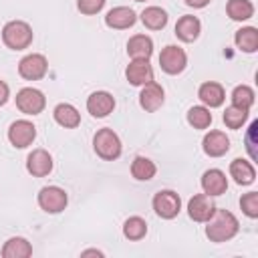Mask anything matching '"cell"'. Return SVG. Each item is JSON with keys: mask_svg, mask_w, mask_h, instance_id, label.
<instances>
[{"mask_svg": "<svg viewBox=\"0 0 258 258\" xmlns=\"http://www.w3.org/2000/svg\"><path fill=\"white\" fill-rule=\"evenodd\" d=\"M204 224H206V236L210 238V242H216V244L232 240L240 230L238 218L232 212L220 210V208H216L214 214Z\"/></svg>", "mask_w": 258, "mask_h": 258, "instance_id": "1", "label": "cell"}, {"mask_svg": "<svg viewBox=\"0 0 258 258\" xmlns=\"http://www.w3.org/2000/svg\"><path fill=\"white\" fill-rule=\"evenodd\" d=\"M34 32L30 28L28 22L24 20H10L4 24L2 28V42L10 48V50H24L32 44Z\"/></svg>", "mask_w": 258, "mask_h": 258, "instance_id": "2", "label": "cell"}, {"mask_svg": "<svg viewBox=\"0 0 258 258\" xmlns=\"http://www.w3.org/2000/svg\"><path fill=\"white\" fill-rule=\"evenodd\" d=\"M93 149H95V153H97L101 159H105V161H115V159L121 155L123 145H121L119 135H117L113 129L103 127V129H99V131L95 133V137H93Z\"/></svg>", "mask_w": 258, "mask_h": 258, "instance_id": "3", "label": "cell"}, {"mask_svg": "<svg viewBox=\"0 0 258 258\" xmlns=\"http://www.w3.org/2000/svg\"><path fill=\"white\" fill-rule=\"evenodd\" d=\"M155 214L163 220H173L181 212V198L173 189H159L151 202Z\"/></svg>", "mask_w": 258, "mask_h": 258, "instance_id": "4", "label": "cell"}, {"mask_svg": "<svg viewBox=\"0 0 258 258\" xmlns=\"http://www.w3.org/2000/svg\"><path fill=\"white\" fill-rule=\"evenodd\" d=\"M16 107L24 115H38L46 107V97L42 91L34 87H24L16 93Z\"/></svg>", "mask_w": 258, "mask_h": 258, "instance_id": "5", "label": "cell"}, {"mask_svg": "<svg viewBox=\"0 0 258 258\" xmlns=\"http://www.w3.org/2000/svg\"><path fill=\"white\" fill-rule=\"evenodd\" d=\"M38 206L40 210H44L46 214H58L67 208L69 204V196L62 187L58 185H44L40 191H38Z\"/></svg>", "mask_w": 258, "mask_h": 258, "instance_id": "6", "label": "cell"}, {"mask_svg": "<svg viewBox=\"0 0 258 258\" xmlns=\"http://www.w3.org/2000/svg\"><path fill=\"white\" fill-rule=\"evenodd\" d=\"M159 67L167 75H179L187 67V54H185V50L179 48V46H175V44H167L159 52Z\"/></svg>", "mask_w": 258, "mask_h": 258, "instance_id": "7", "label": "cell"}, {"mask_svg": "<svg viewBox=\"0 0 258 258\" xmlns=\"http://www.w3.org/2000/svg\"><path fill=\"white\" fill-rule=\"evenodd\" d=\"M46 71H48V60L40 52L26 54L18 62V75L22 79H26V81H38V79H42L46 75Z\"/></svg>", "mask_w": 258, "mask_h": 258, "instance_id": "8", "label": "cell"}, {"mask_svg": "<svg viewBox=\"0 0 258 258\" xmlns=\"http://www.w3.org/2000/svg\"><path fill=\"white\" fill-rule=\"evenodd\" d=\"M34 139H36V127H34L32 121L18 119V121L10 123V127H8V141L16 149H24V147L32 145Z\"/></svg>", "mask_w": 258, "mask_h": 258, "instance_id": "9", "label": "cell"}, {"mask_svg": "<svg viewBox=\"0 0 258 258\" xmlns=\"http://www.w3.org/2000/svg\"><path fill=\"white\" fill-rule=\"evenodd\" d=\"M163 103H165V91H163V87L159 83L151 81V83L141 87V93H139L141 109H145L147 113H155L157 109H161Z\"/></svg>", "mask_w": 258, "mask_h": 258, "instance_id": "10", "label": "cell"}, {"mask_svg": "<svg viewBox=\"0 0 258 258\" xmlns=\"http://www.w3.org/2000/svg\"><path fill=\"white\" fill-rule=\"evenodd\" d=\"M125 77L133 87H143L153 81V69L145 58H131L125 69Z\"/></svg>", "mask_w": 258, "mask_h": 258, "instance_id": "11", "label": "cell"}, {"mask_svg": "<svg viewBox=\"0 0 258 258\" xmlns=\"http://www.w3.org/2000/svg\"><path fill=\"white\" fill-rule=\"evenodd\" d=\"M52 155L46 149H32L26 157V171L34 177H44L52 171Z\"/></svg>", "mask_w": 258, "mask_h": 258, "instance_id": "12", "label": "cell"}, {"mask_svg": "<svg viewBox=\"0 0 258 258\" xmlns=\"http://www.w3.org/2000/svg\"><path fill=\"white\" fill-rule=\"evenodd\" d=\"M113 109H115V97L107 91H95L87 99V111L97 119L107 117L109 113H113Z\"/></svg>", "mask_w": 258, "mask_h": 258, "instance_id": "13", "label": "cell"}, {"mask_svg": "<svg viewBox=\"0 0 258 258\" xmlns=\"http://www.w3.org/2000/svg\"><path fill=\"white\" fill-rule=\"evenodd\" d=\"M214 210H216V206H214V200H212V196H208V194H196L189 202H187V214H189V218L194 220V222H206L212 214H214Z\"/></svg>", "mask_w": 258, "mask_h": 258, "instance_id": "14", "label": "cell"}, {"mask_svg": "<svg viewBox=\"0 0 258 258\" xmlns=\"http://www.w3.org/2000/svg\"><path fill=\"white\" fill-rule=\"evenodd\" d=\"M135 22H137V14L129 6H115L105 14V24L109 28H115V30L131 28Z\"/></svg>", "mask_w": 258, "mask_h": 258, "instance_id": "15", "label": "cell"}, {"mask_svg": "<svg viewBox=\"0 0 258 258\" xmlns=\"http://www.w3.org/2000/svg\"><path fill=\"white\" fill-rule=\"evenodd\" d=\"M204 153L210 157H222L230 151V139L224 131H208L202 139Z\"/></svg>", "mask_w": 258, "mask_h": 258, "instance_id": "16", "label": "cell"}, {"mask_svg": "<svg viewBox=\"0 0 258 258\" xmlns=\"http://www.w3.org/2000/svg\"><path fill=\"white\" fill-rule=\"evenodd\" d=\"M202 189H204V194H208L212 198L226 194V189H228V177H226V173L222 169H216V167L204 171V175H202Z\"/></svg>", "mask_w": 258, "mask_h": 258, "instance_id": "17", "label": "cell"}, {"mask_svg": "<svg viewBox=\"0 0 258 258\" xmlns=\"http://www.w3.org/2000/svg\"><path fill=\"white\" fill-rule=\"evenodd\" d=\"M198 97L200 101L208 107V109H216V107H222L224 101H226V91L220 83L216 81H208L204 83L200 89H198Z\"/></svg>", "mask_w": 258, "mask_h": 258, "instance_id": "18", "label": "cell"}, {"mask_svg": "<svg viewBox=\"0 0 258 258\" xmlns=\"http://www.w3.org/2000/svg\"><path fill=\"white\" fill-rule=\"evenodd\" d=\"M202 32V22L198 16L185 14L175 22V36L183 42H194Z\"/></svg>", "mask_w": 258, "mask_h": 258, "instance_id": "19", "label": "cell"}, {"mask_svg": "<svg viewBox=\"0 0 258 258\" xmlns=\"http://www.w3.org/2000/svg\"><path fill=\"white\" fill-rule=\"evenodd\" d=\"M230 177H234V181L238 185H250L256 179V169H254L252 161L242 159V157H236L230 163Z\"/></svg>", "mask_w": 258, "mask_h": 258, "instance_id": "20", "label": "cell"}, {"mask_svg": "<svg viewBox=\"0 0 258 258\" xmlns=\"http://www.w3.org/2000/svg\"><path fill=\"white\" fill-rule=\"evenodd\" d=\"M52 117H54V121H56L60 127H64V129H75V127L81 125V113H79V109H77L75 105H71V103H58V105L54 107V111H52Z\"/></svg>", "mask_w": 258, "mask_h": 258, "instance_id": "21", "label": "cell"}, {"mask_svg": "<svg viewBox=\"0 0 258 258\" xmlns=\"http://www.w3.org/2000/svg\"><path fill=\"white\" fill-rule=\"evenodd\" d=\"M127 54L131 58H145L149 60V56L153 54V40L147 34H133L127 42Z\"/></svg>", "mask_w": 258, "mask_h": 258, "instance_id": "22", "label": "cell"}, {"mask_svg": "<svg viewBox=\"0 0 258 258\" xmlns=\"http://www.w3.org/2000/svg\"><path fill=\"white\" fill-rule=\"evenodd\" d=\"M26 256H32V246L26 238L14 236L8 238L6 244L2 246V258H26Z\"/></svg>", "mask_w": 258, "mask_h": 258, "instance_id": "23", "label": "cell"}, {"mask_svg": "<svg viewBox=\"0 0 258 258\" xmlns=\"http://www.w3.org/2000/svg\"><path fill=\"white\" fill-rule=\"evenodd\" d=\"M155 173H157V167H155V163H153L149 157L137 155V157L131 161V175H133L137 181H149V179H153Z\"/></svg>", "mask_w": 258, "mask_h": 258, "instance_id": "24", "label": "cell"}, {"mask_svg": "<svg viewBox=\"0 0 258 258\" xmlns=\"http://www.w3.org/2000/svg\"><path fill=\"white\" fill-rule=\"evenodd\" d=\"M141 22L149 30H161L167 24V12L163 8H159V6H147L141 12Z\"/></svg>", "mask_w": 258, "mask_h": 258, "instance_id": "25", "label": "cell"}, {"mask_svg": "<svg viewBox=\"0 0 258 258\" xmlns=\"http://www.w3.org/2000/svg\"><path fill=\"white\" fill-rule=\"evenodd\" d=\"M234 42H236V46H238L240 50L252 54V52L258 50V30H256L254 26H244V28H240V30L236 32Z\"/></svg>", "mask_w": 258, "mask_h": 258, "instance_id": "26", "label": "cell"}, {"mask_svg": "<svg viewBox=\"0 0 258 258\" xmlns=\"http://www.w3.org/2000/svg\"><path fill=\"white\" fill-rule=\"evenodd\" d=\"M226 12H228V16L232 20L244 22V20H248V18L254 16V4L250 0H228Z\"/></svg>", "mask_w": 258, "mask_h": 258, "instance_id": "27", "label": "cell"}, {"mask_svg": "<svg viewBox=\"0 0 258 258\" xmlns=\"http://www.w3.org/2000/svg\"><path fill=\"white\" fill-rule=\"evenodd\" d=\"M145 234H147V222L141 216H131V218L125 220V224H123V236L127 240L137 242V240L145 238Z\"/></svg>", "mask_w": 258, "mask_h": 258, "instance_id": "28", "label": "cell"}, {"mask_svg": "<svg viewBox=\"0 0 258 258\" xmlns=\"http://www.w3.org/2000/svg\"><path fill=\"white\" fill-rule=\"evenodd\" d=\"M187 123L194 129H208L212 125V113L206 105H194L187 111Z\"/></svg>", "mask_w": 258, "mask_h": 258, "instance_id": "29", "label": "cell"}, {"mask_svg": "<svg viewBox=\"0 0 258 258\" xmlns=\"http://www.w3.org/2000/svg\"><path fill=\"white\" fill-rule=\"evenodd\" d=\"M230 99H232V105L250 111V107H252L254 101H256V93H254V89L248 87V85H238V87L232 91V97H230Z\"/></svg>", "mask_w": 258, "mask_h": 258, "instance_id": "30", "label": "cell"}, {"mask_svg": "<svg viewBox=\"0 0 258 258\" xmlns=\"http://www.w3.org/2000/svg\"><path fill=\"white\" fill-rule=\"evenodd\" d=\"M248 113H250L248 109H242V107L230 105V107H226V111H224L222 119H224V123H226V127H228V129H240V127L246 123Z\"/></svg>", "mask_w": 258, "mask_h": 258, "instance_id": "31", "label": "cell"}, {"mask_svg": "<svg viewBox=\"0 0 258 258\" xmlns=\"http://www.w3.org/2000/svg\"><path fill=\"white\" fill-rule=\"evenodd\" d=\"M240 208L248 218H258V194L256 191H248L240 198Z\"/></svg>", "mask_w": 258, "mask_h": 258, "instance_id": "32", "label": "cell"}, {"mask_svg": "<svg viewBox=\"0 0 258 258\" xmlns=\"http://www.w3.org/2000/svg\"><path fill=\"white\" fill-rule=\"evenodd\" d=\"M103 6H105V0H77V8L87 16H93V14L101 12Z\"/></svg>", "mask_w": 258, "mask_h": 258, "instance_id": "33", "label": "cell"}, {"mask_svg": "<svg viewBox=\"0 0 258 258\" xmlns=\"http://www.w3.org/2000/svg\"><path fill=\"white\" fill-rule=\"evenodd\" d=\"M256 133H258V121H252L250 127H248V133H246V143H248V151H250V157L256 159Z\"/></svg>", "mask_w": 258, "mask_h": 258, "instance_id": "34", "label": "cell"}, {"mask_svg": "<svg viewBox=\"0 0 258 258\" xmlns=\"http://www.w3.org/2000/svg\"><path fill=\"white\" fill-rule=\"evenodd\" d=\"M8 99H10V87H8L4 81H0V107L6 105Z\"/></svg>", "mask_w": 258, "mask_h": 258, "instance_id": "35", "label": "cell"}, {"mask_svg": "<svg viewBox=\"0 0 258 258\" xmlns=\"http://www.w3.org/2000/svg\"><path fill=\"white\" fill-rule=\"evenodd\" d=\"M187 6H191V8H204V6H208L212 0H183Z\"/></svg>", "mask_w": 258, "mask_h": 258, "instance_id": "36", "label": "cell"}, {"mask_svg": "<svg viewBox=\"0 0 258 258\" xmlns=\"http://www.w3.org/2000/svg\"><path fill=\"white\" fill-rule=\"evenodd\" d=\"M91 254H93V256H103L101 250H85V252H83V256H91Z\"/></svg>", "mask_w": 258, "mask_h": 258, "instance_id": "37", "label": "cell"}, {"mask_svg": "<svg viewBox=\"0 0 258 258\" xmlns=\"http://www.w3.org/2000/svg\"><path fill=\"white\" fill-rule=\"evenodd\" d=\"M135 2H145V0H135Z\"/></svg>", "mask_w": 258, "mask_h": 258, "instance_id": "38", "label": "cell"}]
</instances>
